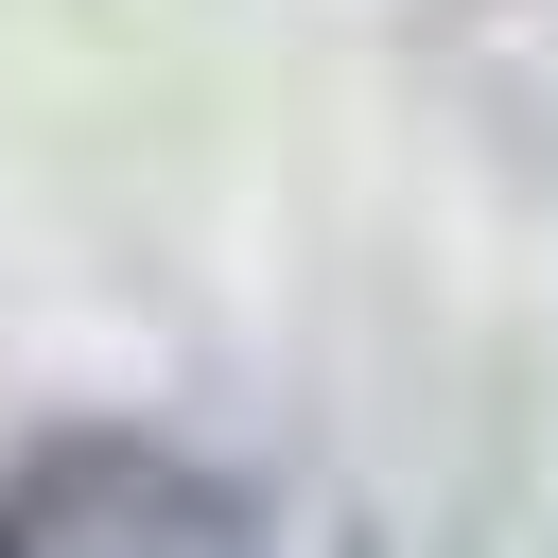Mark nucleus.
Masks as SVG:
<instances>
[{
  "mask_svg": "<svg viewBox=\"0 0 558 558\" xmlns=\"http://www.w3.org/2000/svg\"><path fill=\"white\" fill-rule=\"evenodd\" d=\"M0 558H279V523L244 471L122 436V418H70V436L0 453Z\"/></svg>",
  "mask_w": 558,
  "mask_h": 558,
  "instance_id": "nucleus-1",
  "label": "nucleus"
}]
</instances>
